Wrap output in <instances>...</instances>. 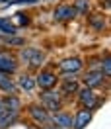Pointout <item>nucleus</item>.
<instances>
[{
	"label": "nucleus",
	"mask_w": 111,
	"mask_h": 129,
	"mask_svg": "<svg viewBox=\"0 0 111 129\" xmlns=\"http://www.w3.org/2000/svg\"><path fill=\"white\" fill-rule=\"evenodd\" d=\"M16 84H18L20 90H24V92H27V94H31L33 90L37 88V86H35V76H31L29 73H24L20 78H18Z\"/></svg>",
	"instance_id": "15"
},
{
	"label": "nucleus",
	"mask_w": 111,
	"mask_h": 129,
	"mask_svg": "<svg viewBox=\"0 0 111 129\" xmlns=\"http://www.w3.org/2000/svg\"><path fill=\"white\" fill-rule=\"evenodd\" d=\"M0 102H2V108L8 110V112H14V113L22 112V98L18 94H4V98H0Z\"/></svg>",
	"instance_id": "12"
},
{
	"label": "nucleus",
	"mask_w": 111,
	"mask_h": 129,
	"mask_svg": "<svg viewBox=\"0 0 111 129\" xmlns=\"http://www.w3.org/2000/svg\"><path fill=\"white\" fill-rule=\"evenodd\" d=\"M27 113L35 125H49V119H51V113L43 108L41 104H31L27 108Z\"/></svg>",
	"instance_id": "5"
},
{
	"label": "nucleus",
	"mask_w": 111,
	"mask_h": 129,
	"mask_svg": "<svg viewBox=\"0 0 111 129\" xmlns=\"http://www.w3.org/2000/svg\"><path fill=\"white\" fill-rule=\"evenodd\" d=\"M16 16H20L18 18V22H20V24H29V18H27V14H16Z\"/></svg>",
	"instance_id": "20"
},
{
	"label": "nucleus",
	"mask_w": 111,
	"mask_h": 129,
	"mask_svg": "<svg viewBox=\"0 0 111 129\" xmlns=\"http://www.w3.org/2000/svg\"><path fill=\"white\" fill-rule=\"evenodd\" d=\"M80 90V82L78 78H76V74H64L63 82H61V96H74L76 92Z\"/></svg>",
	"instance_id": "7"
},
{
	"label": "nucleus",
	"mask_w": 111,
	"mask_h": 129,
	"mask_svg": "<svg viewBox=\"0 0 111 129\" xmlns=\"http://www.w3.org/2000/svg\"><path fill=\"white\" fill-rule=\"evenodd\" d=\"M20 61L29 67H41L45 61V51H41L39 47H24L20 51Z\"/></svg>",
	"instance_id": "2"
},
{
	"label": "nucleus",
	"mask_w": 111,
	"mask_h": 129,
	"mask_svg": "<svg viewBox=\"0 0 111 129\" xmlns=\"http://www.w3.org/2000/svg\"><path fill=\"white\" fill-rule=\"evenodd\" d=\"M101 73L109 78V74H111V61H109V57H103V61H101Z\"/></svg>",
	"instance_id": "19"
},
{
	"label": "nucleus",
	"mask_w": 111,
	"mask_h": 129,
	"mask_svg": "<svg viewBox=\"0 0 111 129\" xmlns=\"http://www.w3.org/2000/svg\"><path fill=\"white\" fill-rule=\"evenodd\" d=\"M18 59L12 53H6V51H0V73H6V74H14L18 71Z\"/></svg>",
	"instance_id": "8"
},
{
	"label": "nucleus",
	"mask_w": 111,
	"mask_h": 129,
	"mask_svg": "<svg viewBox=\"0 0 111 129\" xmlns=\"http://www.w3.org/2000/svg\"><path fill=\"white\" fill-rule=\"evenodd\" d=\"M39 104L47 110L49 113H55L63 110V96L57 90H43V94L39 96Z\"/></svg>",
	"instance_id": "1"
},
{
	"label": "nucleus",
	"mask_w": 111,
	"mask_h": 129,
	"mask_svg": "<svg viewBox=\"0 0 111 129\" xmlns=\"http://www.w3.org/2000/svg\"><path fill=\"white\" fill-rule=\"evenodd\" d=\"M47 2H55V0H47Z\"/></svg>",
	"instance_id": "23"
},
{
	"label": "nucleus",
	"mask_w": 111,
	"mask_h": 129,
	"mask_svg": "<svg viewBox=\"0 0 111 129\" xmlns=\"http://www.w3.org/2000/svg\"><path fill=\"white\" fill-rule=\"evenodd\" d=\"M92 115L94 112L92 110H88V108H80L78 113L74 115V119H72V129H84L92 121Z\"/></svg>",
	"instance_id": "13"
},
{
	"label": "nucleus",
	"mask_w": 111,
	"mask_h": 129,
	"mask_svg": "<svg viewBox=\"0 0 111 129\" xmlns=\"http://www.w3.org/2000/svg\"><path fill=\"white\" fill-rule=\"evenodd\" d=\"M72 8L76 12V16H86L90 12V0H74Z\"/></svg>",
	"instance_id": "18"
},
{
	"label": "nucleus",
	"mask_w": 111,
	"mask_h": 129,
	"mask_svg": "<svg viewBox=\"0 0 111 129\" xmlns=\"http://www.w3.org/2000/svg\"><path fill=\"white\" fill-rule=\"evenodd\" d=\"M82 82H84V86L86 88H101L103 84L107 82V76L101 73V71H88L86 74H84V78H82Z\"/></svg>",
	"instance_id": "6"
},
{
	"label": "nucleus",
	"mask_w": 111,
	"mask_h": 129,
	"mask_svg": "<svg viewBox=\"0 0 111 129\" xmlns=\"http://www.w3.org/2000/svg\"><path fill=\"white\" fill-rule=\"evenodd\" d=\"M72 119H74V115L70 112H55L51 113V119L49 123L51 125H57V127H63V129H72Z\"/></svg>",
	"instance_id": "9"
},
{
	"label": "nucleus",
	"mask_w": 111,
	"mask_h": 129,
	"mask_svg": "<svg viewBox=\"0 0 111 129\" xmlns=\"http://www.w3.org/2000/svg\"><path fill=\"white\" fill-rule=\"evenodd\" d=\"M18 115H20V113L8 112V110H4V108H2V112H0V129L12 127V125L18 121Z\"/></svg>",
	"instance_id": "16"
},
{
	"label": "nucleus",
	"mask_w": 111,
	"mask_h": 129,
	"mask_svg": "<svg viewBox=\"0 0 111 129\" xmlns=\"http://www.w3.org/2000/svg\"><path fill=\"white\" fill-rule=\"evenodd\" d=\"M53 18L57 22H70V20L76 18V12H74V8L70 4H59L55 8V12H53Z\"/></svg>",
	"instance_id": "11"
},
{
	"label": "nucleus",
	"mask_w": 111,
	"mask_h": 129,
	"mask_svg": "<svg viewBox=\"0 0 111 129\" xmlns=\"http://www.w3.org/2000/svg\"><path fill=\"white\" fill-rule=\"evenodd\" d=\"M76 98H78V104L82 106V108H88V110H92V112H94L95 108L103 102V100L97 98V94H95L94 90H92V88H86V86H84V88H80L78 92H76Z\"/></svg>",
	"instance_id": "3"
},
{
	"label": "nucleus",
	"mask_w": 111,
	"mask_h": 129,
	"mask_svg": "<svg viewBox=\"0 0 111 129\" xmlns=\"http://www.w3.org/2000/svg\"><path fill=\"white\" fill-rule=\"evenodd\" d=\"M88 22H90V25L94 27L95 31L105 29V18H103V14H92V16L88 18Z\"/></svg>",
	"instance_id": "17"
},
{
	"label": "nucleus",
	"mask_w": 111,
	"mask_h": 129,
	"mask_svg": "<svg viewBox=\"0 0 111 129\" xmlns=\"http://www.w3.org/2000/svg\"><path fill=\"white\" fill-rule=\"evenodd\" d=\"M0 92L2 94H18V84L14 82L12 74L0 73Z\"/></svg>",
	"instance_id": "14"
},
{
	"label": "nucleus",
	"mask_w": 111,
	"mask_h": 129,
	"mask_svg": "<svg viewBox=\"0 0 111 129\" xmlns=\"http://www.w3.org/2000/svg\"><path fill=\"white\" fill-rule=\"evenodd\" d=\"M4 2H6V0H0V4H4Z\"/></svg>",
	"instance_id": "22"
},
{
	"label": "nucleus",
	"mask_w": 111,
	"mask_h": 129,
	"mask_svg": "<svg viewBox=\"0 0 111 129\" xmlns=\"http://www.w3.org/2000/svg\"><path fill=\"white\" fill-rule=\"evenodd\" d=\"M82 67H84V63H82V59H78V57H68V59H63L59 63V69L64 74H76L78 71H82Z\"/></svg>",
	"instance_id": "10"
},
{
	"label": "nucleus",
	"mask_w": 111,
	"mask_h": 129,
	"mask_svg": "<svg viewBox=\"0 0 111 129\" xmlns=\"http://www.w3.org/2000/svg\"><path fill=\"white\" fill-rule=\"evenodd\" d=\"M43 129H63V127H57V125H43Z\"/></svg>",
	"instance_id": "21"
},
{
	"label": "nucleus",
	"mask_w": 111,
	"mask_h": 129,
	"mask_svg": "<svg viewBox=\"0 0 111 129\" xmlns=\"http://www.w3.org/2000/svg\"><path fill=\"white\" fill-rule=\"evenodd\" d=\"M57 82H59V76L55 74V71H39V74L35 76V86H39L41 90H51L57 86Z\"/></svg>",
	"instance_id": "4"
}]
</instances>
